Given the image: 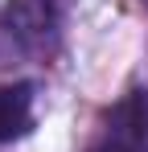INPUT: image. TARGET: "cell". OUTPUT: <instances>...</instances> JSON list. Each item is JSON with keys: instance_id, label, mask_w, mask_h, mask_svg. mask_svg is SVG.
I'll return each mask as SVG.
<instances>
[{"instance_id": "cell-1", "label": "cell", "mask_w": 148, "mask_h": 152, "mask_svg": "<svg viewBox=\"0 0 148 152\" xmlns=\"http://www.w3.org/2000/svg\"><path fill=\"white\" fill-rule=\"evenodd\" d=\"M62 25V0H8L0 8L4 53H49Z\"/></svg>"}, {"instance_id": "cell-2", "label": "cell", "mask_w": 148, "mask_h": 152, "mask_svg": "<svg viewBox=\"0 0 148 152\" xmlns=\"http://www.w3.org/2000/svg\"><path fill=\"white\" fill-rule=\"evenodd\" d=\"M103 140L119 152H148V91H132L107 111Z\"/></svg>"}, {"instance_id": "cell-3", "label": "cell", "mask_w": 148, "mask_h": 152, "mask_svg": "<svg viewBox=\"0 0 148 152\" xmlns=\"http://www.w3.org/2000/svg\"><path fill=\"white\" fill-rule=\"evenodd\" d=\"M37 86L29 78H17V82H0V144H12V140H25L33 132V95Z\"/></svg>"}, {"instance_id": "cell-4", "label": "cell", "mask_w": 148, "mask_h": 152, "mask_svg": "<svg viewBox=\"0 0 148 152\" xmlns=\"http://www.w3.org/2000/svg\"><path fill=\"white\" fill-rule=\"evenodd\" d=\"M91 152H119V148H115V144H107V140H99V144H95Z\"/></svg>"}, {"instance_id": "cell-5", "label": "cell", "mask_w": 148, "mask_h": 152, "mask_svg": "<svg viewBox=\"0 0 148 152\" xmlns=\"http://www.w3.org/2000/svg\"><path fill=\"white\" fill-rule=\"evenodd\" d=\"M144 4H148V0H144Z\"/></svg>"}]
</instances>
